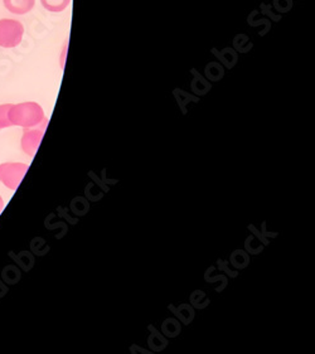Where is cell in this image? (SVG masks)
I'll return each instance as SVG.
<instances>
[{
	"label": "cell",
	"mask_w": 315,
	"mask_h": 354,
	"mask_svg": "<svg viewBox=\"0 0 315 354\" xmlns=\"http://www.w3.org/2000/svg\"><path fill=\"white\" fill-rule=\"evenodd\" d=\"M28 168L27 164L23 163L0 164V182L9 189L15 191L28 171Z\"/></svg>",
	"instance_id": "3957f363"
},
{
	"label": "cell",
	"mask_w": 315,
	"mask_h": 354,
	"mask_svg": "<svg viewBox=\"0 0 315 354\" xmlns=\"http://www.w3.org/2000/svg\"><path fill=\"white\" fill-rule=\"evenodd\" d=\"M4 209V201H3V198H1V196H0V213H1V211Z\"/></svg>",
	"instance_id": "ba28073f"
},
{
	"label": "cell",
	"mask_w": 315,
	"mask_h": 354,
	"mask_svg": "<svg viewBox=\"0 0 315 354\" xmlns=\"http://www.w3.org/2000/svg\"><path fill=\"white\" fill-rule=\"evenodd\" d=\"M3 3L10 13L23 15H27L33 9L36 0H3Z\"/></svg>",
	"instance_id": "5b68a950"
},
{
	"label": "cell",
	"mask_w": 315,
	"mask_h": 354,
	"mask_svg": "<svg viewBox=\"0 0 315 354\" xmlns=\"http://www.w3.org/2000/svg\"><path fill=\"white\" fill-rule=\"evenodd\" d=\"M46 10L52 13H61L71 4V0H41Z\"/></svg>",
	"instance_id": "8992f818"
},
{
	"label": "cell",
	"mask_w": 315,
	"mask_h": 354,
	"mask_svg": "<svg viewBox=\"0 0 315 354\" xmlns=\"http://www.w3.org/2000/svg\"><path fill=\"white\" fill-rule=\"evenodd\" d=\"M9 121L12 127L23 129L36 128L47 122L48 119L44 115V109L37 102H21L12 105L9 110Z\"/></svg>",
	"instance_id": "6da1fadb"
},
{
	"label": "cell",
	"mask_w": 315,
	"mask_h": 354,
	"mask_svg": "<svg viewBox=\"0 0 315 354\" xmlns=\"http://www.w3.org/2000/svg\"><path fill=\"white\" fill-rule=\"evenodd\" d=\"M47 124H48V121L44 122L39 127H36V128L24 129L21 145H22L23 151L27 156H36L37 150H38L39 145H41V142H42V138H44V130H46Z\"/></svg>",
	"instance_id": "277c9868"
},
{
	"label": "cell",
	"mask_w": 315,
	"mask_h": 354,
	"mask_svg": "<svg viewBox=\"0 0 315 354\" xmlns=\"http://www.w3.org/2000/svg\"><path fill=\"white\" fill-rule=\"evenodd\" d=\"M24 27L15 19H0V47L15 48L22 42Z\"/></svg>",
	"instance_id": "7a4b0ae2"
},
{
	"label": "cell",
	"mask_w": 315,
	"mask_h": 354,
	"mask_svg": "<svg viewBox=\"0 0 315 354\" xmlns=\"http://www.w3.org/2000/svg\"><path fill=\"white\" fill-rule=\"evenodd\" d=\"M13 104H4L0 105V130L10 128L12 124L9 121V110Z\"/></svg>",
	"instance_id": "52a82bcc"
}]
</instances>
